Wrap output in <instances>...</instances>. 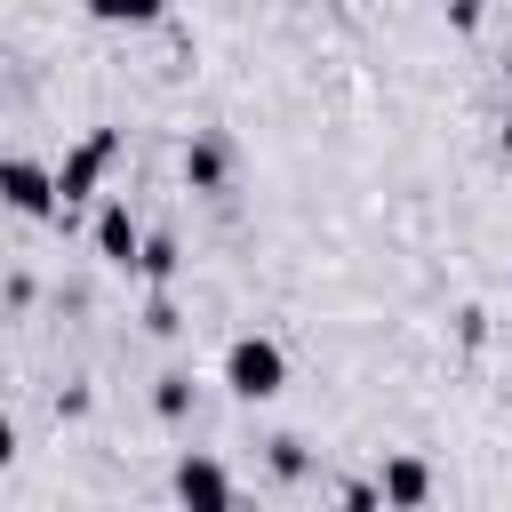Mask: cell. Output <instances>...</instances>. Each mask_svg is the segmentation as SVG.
<instances>
[{"instance_id":"cell-1","label":"cell","mask_w":512,"mask_h":512,"mask_svg":"<svg viewBox=\"0 0 512 512\" xmlns=\"http://www.w3.org/2000/svg\"><path fill=\"white\" fill-rule=\"evenodd\" d=\"M224 384H232L240 400H272V392L288 384V352H280L272 336H232V344H224Z\"/></svg>"},{"instance_id":"cell-2","label":"cell","mask_w":512,"mask_h":512,"mask_svg":"<svg viewBox=\"0 0 512 512\" xmlns=\"http://www.w3.org/2000/svg\"><path fill=\"white\" fill-rule=\"evenodd\" d=\"M120 160V128H88L72 152H64V168H56V208H72V200H88L96 184H104V168Z\"/></svg>"},{"instance_id":"cell-3","label":"cell","mask_w":512,"mask_h":512,"mask_svg":"<svg viewBox=\"0 0 512 512\" xmlns=\"http://www.w3.org/2000/svg\"><path fill=\"white\" fill-rule=\"evenodd\" d=\"M0 208L16 216H56V168L24 160V152H0Z\"/></svg>"},{"instance_id":"cell-4","label":"cell","mask_w":512,"mask_h":512,"mask_svg":"<svg viewBox=\"0 0 512 512\" xmlns=\"http://www.w3.org/2000/svg\"><path fill=\"white\" fill-rule=\"evenodd\" d=\"M176 504L184 512H232V472L208 448H184L176 456Z\"/></svg>"},{"instance_id":"cell-5","label":"cell","mask_w":512,"mask_h":512,"mask_svg":"<svg viewBox=\"0 0 512 512\" xmlns=\"http://www.w3.org/2000/svg\"><path fill=\"white\" fill-rule=\"evenodd\" d=\"M376 496H384V512H424L432 504V464L416 448H392L384 472H376Z\"/></svg>"},{"instance_id":"cell-6","label":"cell","mask_w":512,"mask_h":512,"mask_svg":"<svg viewBox=\"0 0 512 512\" xmlns=\"http://www.w3.org/2000/svg\"><path fill=\"white\" fill-rule=\"evenodd\" d=\"M136 248H144V224L128 216V200H104L96 208V256L104 264H136Z\"/></svg>"},{"instance_id":"cell-7","label":"cell","mask_w":512,"mask_h":512,"mask_svg":"<svg viewBox=\"0 0 512 512\" xmlns=\"http://www.w3.org/2000/svg\"><path fill=\"white\" fill-rule=\"evenodd\" d=\"M224 176H232V144L224 136H192L184 144V184L192 192H224Z\"/></svg>"},{"instance_id":"cell-8","label":"cell","mask_w":512,"mask_h":512,"mask_svg":"<svg viewBox=\"0 0 512 512\" xmlns=\"http://www.w3.org/2000/svg\"><path fill=\"white\" fill-rule=\"evenodd\" d=\"M136 272L152 280V296H168V280H176V240H168V232H144V248H136Z\"/></svg>"},{"instance_id":"cell-9","label":"cell","mask_w":512,"mask_h":512,"mask_svg":"<svg viewBox=\"0 0 512 512\" xmlns=\"http://www.w3.org/2000/svg\"><path fill=\"white\" fill-rule=\"evenodd\" d=\"M264 456H272V472H280V480H304V472H312V448H304L296 432H280V440H264Z\"/></svg>"},{"instance_id":"cell-10","label":"cell","mask_w":512,"mask_h":512,"mask_svg":"<svg viewBox=\"0 0 512 512\" xmlns=\"http://www.w3.org/2000/svg\"><path fill=\"white\" fill-rule=\"evenodd\" d=\"M152 408H160V416H168V424H176V416H184V408H192V376H184V368H168V376H160V384H152Z\"/></svg>"},{"instance_id":"cell-11","label":"cell","mask_w":512,"mask_h":512,"mask_svg":"<svg viewBox=\"0 0 512 512\" xmlns=\"http://www.w3.org/2000/svg\"><path fill=\"white\" fill-rule=\"evenodd\" d=\"M336 504H344V512H384L376 480H344V488H336Z\"/></svg>"},{"instance_id":"cell-12","label":"cell","mask_w":512,"mask_h":512,"mask_svg":"<svg viewBox=\"0 0 512 512\" xmlns=\"http://www.w3.org/2000/svg\"><path fill=\"white\" fill-rule=\"evenodd\" d=\"M144 328H152V336H176L184 320H176V304H168V296H152V304H144Z\"/></svg>"},{"instance_id":"cell-13","label":"cell","mask_w":512,"mask_h":512,"mask_svg":"<svg viewBox=\"0 0 512 512\" xmlns=\"http://www.w3.org/2000/svg\"><path fill=\"white\" fill-rule=\"evenodd\" d=\"M96 16H104V24H152L160 8H152V0H128V8H96Z\"/></svg>"},{"instance_id":"cell-14","label":"cell","mask_w":512,"mask_h":512,"mask_svg":"<svg viewBox=\"0 0 512 512\" xmlns=\"http://www.w3.org/2000/svg\"><path fill=\"white\" fill-rule=\"evenodd\" d=\"M456 328H464V344H480V336H488V312H480V304H464V312H456Z\"/></svg>"},{"instance_id":"cell-15","label":"cell","mask_w":512,"mask_h":512,"mask_svg":"<svg viewBox=\"0 0 512 512\" xmlns=\"http://www.w3.org/2000/svg\"><path fill=\"white\" fill-rule=\"evenodd\" d=\"M0 464H16V424L0 416Z\"/></svg>"},{"instance_id":"cell-16","label":"cell","mask_w":512,"mask_h":512,"mask_svg":"<svg viewBox=\"0 0 512 512\" xmlns=\"http://www.w3.org/2000/svg\"><path fill=\"white\" fill-rule=\"evenodd\" d=\"M504 152H512V112H504Z\"/></svg>"}]
</instances>
